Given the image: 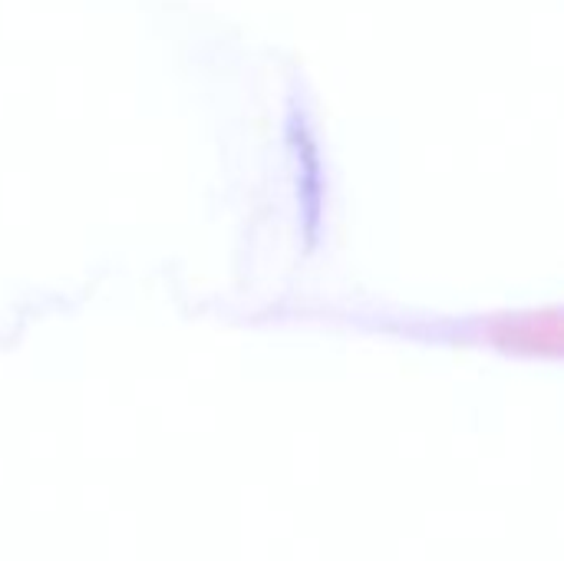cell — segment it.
Wrapping results in <instances>:
<instances>
[{
    "label": "cell",
    "mask_w": 564,
    "mask_h": 561,
    "mask_svg": "<svg viewBox=\"0 0 564 561\" xmlns=\"http://www.w3.org/2000/svg\"><path fill=\"white\" fill-rule=\"evenodd\" d=\"M496 341H499V347L516 350V354L558 357V350H562V324H558L555 311L549 314V321H545V314L509 317V321L496 324Z\"/></svg>",
    "instance_id": "cell-1"
}]
</instances>
